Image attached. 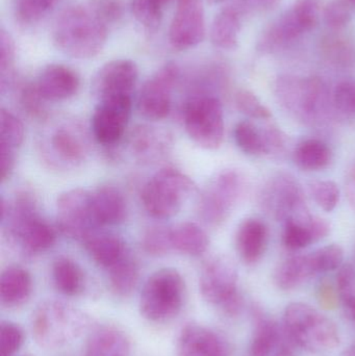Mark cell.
Here are the masks:
<instances>
[{
	"mask_svg": "<svg viewBox=\"0 0 355 356\" xmlns=\"http://www.w3.org/2000/svg\"><path fill=\"white\" fill-rule=\"evenodd\" d=\"M347 356H355V344L348 350Z\"/></svg>",
	"mask_w": 355,
	"mask_h": 356,
	"instance_id": "9f6ffc18",
	"label": "cell"
},
{
	"mask_svg": "<svg viewBox=\"0 0 355 356\" xmlns=\"http://www.w3.org/2000/svg\"><path fill=\"white\" fill-rule=\"evenodd\" d=\"M158 2H160V4L166 3L168 0H158Z\"/></svg>",
	"mask_w": 355,
	"mask_h": 356,
	"instance_id": "680465c9",
	"label": "cell"
},
{
	"mask_svg": "<svg viewBox=\"0 0 355 356\" xmlns=\"http://www.w3.org/2000/svg\"><path fill=\"white\" fill-rule=\"evenodd\" d=\"M24 356H35V355H25Z\"/></svg>",
	"mask_w": 355,
	"mask_h": 356,
	"instance_id": "94428289",
	"label": "cell"
},
{
	"mask_svg": "<svg viewBox=\"0 0 355 356\" xmlns=\"http://www.w3.org/2000/svg\"><path fill=\"white\" fill-rule=\"evenodd\" d=\"M206 37L202 0H177L176 10L169 29V42L177 51L196 47Z\"/></svg>",
	"mask_w": 355,
	"mask_h": 356,
	"instance_id": "2e32d148",
	"label": "cell"
},
{
	"mask_svg": "<svg viewBox=\"0 0 355 356\" xmlns=\"http://www.w3.org/2000/svg\"><path fill=\"white\" fill-rule=\"evenodd\" d=\"M185 296V280L177 270H158L144 284L140 296V313L154 323L169 321L183 309Z\"/></svg>",
	"mask_w": 355,
	"mask_h": 356,
	"instance_id": "8992f818",
	"label": "cell"
},
{
	"mask_svg": "<svg viewBox=\"0 0 355 356\" xmlns=\"http://www.w3.org/2000/svg\"><path fill=\"white\" fill-rule=\"evenodd\" d=\"M199 290L206 302L220 307L227 315H236L241 309L237 266L229 257L217 255L204 264L200 273Z\"/></svg>",
	"mask_w": 355,
	"mask_h": 356,
	"instance_id": "9c48e42d",
	"label": "cell"
},
{
	"mask_svg": "<svg viewBox=\"0 0 355 356\" xmlns=\"http://www.w3.org/2000/svg\"><path fill=\"white\" fill-rule=\"evenodd\" d=\"M322 14L325 24L333 31L345 29L352 21V8L345 0H331Z\"/></svg>",
	"mask_w": 355,
	"mask_h": 356,
	"instance_id": "7dc6e473",
	"label": "cell"
},
{
	"mask_svg": "<svg viewBox=\"0 0 355 356\" xmlns=\"http://www.w3.org/2000/svg\"><path fill=\"white\" fill-rule=\"evenodd\" d=\"M16 46L10 33H0V87L3 93L14 81Z\"/></svg>",
	"mask_w": 355,
	"mask_h": 356,
	"instance_id": "8d00e7d4",
	"label": "cell"
},
{
	"mask_svg": "<svg viewBox=\"0 0 355 356\" xmlns=\"http://www.w3.org/2000/svg\"><path fill=\"white\" fill-rule=\"evenodd\" d=\"M83 245L94 263L106 270L129 254L124 240L110 232H98L97 230L85 238Z\"/></svg>",
	"mask_w": 355,
	"mask_h": 356,
	"instance_id": "603a6c76",
	"label": "cell"
},
{
	"mask_svg": "<svg viewBox=\"0 0 355 356\" xmlns=\"http://www.w3.org/2000/svg\"><path fill=\"white\" fill-rule=\"evenodd\" d=\"M333 104L340 112L355 115V81H343L336 88Z\"/></svg>",
	"mask_w": 355,
	"mask_h": 356,
	"instance_id": "681fc988",
	"label": "cell"
},
{
	"mask_svg": "<svg viewBox=\"0 0 355 356\" xmlns=\"http://www.w3.org/2000/svg\"><path fill=\"white\" fill-rule=\"evenodd\" d=\"M317 273L339 270L343 266V249L339 245L331 244L311 253Z\"/></svg>",
	"mask_w": 355,
	"mask_h": 356,
	"instance_id": "ee69618b",
	"label": "cell"
},
{
	"mask_svg": "<svg viewBox=\"0 0 355 356\" xmlns=\"http://www.w3.org/2000/svg\"><path fill=\"white\" fill-rule=\"evenodd\" d=\"M139 69L133 60L118 58L101 67L92 81V92L98 100L131 97L137 85Z\"/></svg>",
	"mask_w": 355,
	"mask_h": 356,
	"instance_id": "e0dca14e",
	"label": "cell"
},
{
	"mask_svg": "<svg viewBox=\"0 0 355 356\" xmlns=\"http://www.w3.org/2000/svg\"><path fill=\"white\" fill-rule=\"evenodd\" d=\"M131 97L100 100L91 120L92 133L98 143L113 146L118 143L129 127L131 116Z\"/></svg>",
	"mask_w": 355,
	"mask_h": 356,
	"instance_id": "9a60e30c",
	"label": "cell"
},
{
	"mask_svg": "<svg viewBox=\"0 0 355 356\" xmlns=\"http://www.w3.org/2000/svg\"><path fill=\"white\" fill-rule=\"evenodd\" d=\"M350 6H354L355 8V0H345Z\"/></svg>",
	"mask_w": 355,
	"mask_h": 356,
	"instance_id": "6f0895ef",
	"label": "cell"
},
{
	"mask_svg": "<svg viewBox=\"0 0 355 356\" xmlns=\"http://www.w3.org/2000/svg\"><path fill=\"white\" fill-rule=\"evenodd\" d=\"M92 207L96 224L99 228L119 225L126 219V200L115 186H101L93 191Z\"/></svg>",
	"mask_w": 355,
	"mask_h": 356,
	"instance_id": "44dd1931",
	"label": "cell"
},
{
	"mask_svg": "<svg viewBox=\"0 0 355 356\" xmlns=\"http://www.w3.org/2000/svg\"><path fill=\"white\" fill-rule=\"evenodd\" d=\"M24 138L22 121L14 113L2 108L0 110V147L16 152L22 145Z\"/></svg>",
	"mask_w": 355,
	"mask_h": 356,
	"instance_id": "e575fe53",
	"label": "cell"
},
{
	"mask_svg": "<svg viewBox=\"0 0 355 356\" xmlns=\"http://www.w3.org/2000/svg\"><path fill=\"white\" fill-rule=\"evenodd\" d=\"M275 94L281 106L306 124H319L331 115V94L319 77L283 75L275 81Z\"/></svg>",
	"mask_w": 355,
	"mask_h": 356,
	"instance_id": "3957f363",
	"label": "cell"
},
{
	"mask_svg": "<svg viewBox=\"0 0 355 356\" xmlns=\"http://www.w3.org/2000/svg\"><path fill=\"white\" fill-rule=\"evenodd\" d=\"M210 1L216 2V3H217V2H221V1H223V0H210Z\"/></svg>",
	"mask_w": 355,
	"mask_h": 356,
	"instance_id": "91938a15",
	"label": "cell"
},
{
	"mask_svg": "<svg viewBox=\"0 0 355 356\" xmlns=\"http://www.w3.org/2000/svg\"><path fill=\"white\" fill-rule=\"evenodd\" d=\"M168 133L150 125H138L129 138L131 152L141 162L151 163L164 156L170 147Z\"/></svg>",
	"mask_w": 355,
	"mask_h": 356,
	"instance_id": "7402d4cb",
	"label": "cell"
},
{
	"mask_svg": "<svg viewBox=\"0 0 355 356\" xmlns=\"http://www.w3.org/2000/svg\"><path fill=\"white\" fill-rule=\"evenodd\" d=\"M310 190L315 202L323 211H333L339 203L340 188L331 180H315L311 182Z\"/></svg>",
	"mask_w": 355,
	"mask_h": 356,
	"instance_id": "7bdbcfd3",
	"label": "cell"
},
{
	"mask_svg": "<svg viewBox=\"0 0 355 356\" xmlns=\"http://www.w3.org/2000/svg\"><path fill=\"white\" fill-rule=\"evenodd\" d=\"M56 224L64 236L83 243L97 232L92 192L77 188L62 193L56 200Z\"/></svg>",
	"mask_w": 355,
	"mask_h": 356,
	"instance_id": "7c38bea8",
	"label": "cell"
},
{
	"mask_svg": "<svg viewBox=\"0 0 355 356\" xmlns=\"http://www.w3.org/2000/svg\"><path fill=\"white\" fill-rule=\"evenodd\" d=\"M144 251L152 257H163L173 250L171 244L170 228L154 226L146 230L142 238Z\"/></svg>",
	"mask_w": 355,
	"mask_h": 356,
	"instance_id": "ab89813d",
	"label": "cell"
},
{
	"mask_svg": "<svg viewBox=\"0 0 355 356\" xmlns=\"http://www.w3.org/2000/svg\"><path fill=\"white\" fill-rule=\"evenodd\" d=\"M52 280L58 292L66 296H77L85 289V273L70 257H60L53 261Z\"/></svg>",
	"mask_w": 355,
	"mask_h": 356,
	"instance_id": "f546056e",
	"label": "cell"
},
{
	"mask_svg": "<svg viewBox=\"0 0 355 356\" xmlns=\"http://www.w3.org/2000/svg\"><path fill=\"white\" fill-rule=\"evenodd\" d=\"M172 249L189 257H201L210 246L206 230L194 223L183 222L170 228Z\"/></svg>",
	"mask_w": 355,
	"mask_h": 356,
	"instance_id": "4316f807",
	"label": "cell"
},
{
	"mask_svg": "<svg viewBox=\"0 0 355 356\" xmlns=\"http://www.w3.org/2000/svg\"><path fill=\"white\" fill-rule=\"evenodd\" d=\"M283 325L290 339L304 350L321 353L339 346L340 334L336 324L306 303L288 305Z\"/></svg>",
	"mask_w": 355,
	"mask_h": 356,
	"instance_id": "5b68a950",
	"label": "cell"
},
{
	"mask_svg": "<svg viewBox=\"0 0 355 356\" xmlns=\"http://www.w3.org/2000/svg\"><path fill=\"white\" fill-rule=\"evenodd\" d=\"M176 356H227V349L216 332L198 324H189L179 334Z\"/></svg>",
	"mask_w": 355,
	"mask_h": 356,
	"instance_id": "d6986e66",
	"label": "cell"
},
{
	"mask_svg": "<svg viewBox=\"0 0 355 356\" xmlns=\"http://www.w3.org/2000/svg\"><path fill=\"white\" fill-rule=\"evenodd\" d=\"M131 346L126 334L112 325L94 330L83 348V356H131Z\"/></svg>",
	"mask_w": 355,
	"mask_h": 356,
	"instance_id": "cb8c5ba5",
	"label": "cell"
},
{
	"mask_svg": "<svg viewBox=\"0 0 355 356\" xmlns=\"http://www.w3.org/2000/svg\"><path fill=\"white\" fill-rule=\"evenodd\" d=\"M33 83L46 102H64L76 95L81 77L66 65L50 64L42 69Z\"/></svg>",
	"mask_w": 355,
	"mask_h": 356,
	"instance_id": "ac0fdd59",
	"label": "cell"
},
{
	"mask_svg": "<svg viewBox=\"0 0 355 356\" xmlns=\"http://www.w3.org/2000/svg\"><path fill=\"white\" fill-rule=\"evenodd\" d=\"M238 147L248 156L267 154L264 129H258L250 121H241L233 129Z\"/></svg>",
	"mask_w": 355,
	"mask_h": 356,
	"instance_id": "d6a6232c",
	"label": "cell"
},
{
	"mask_svg": "<svg viewBox=\"0 0 355 356\" xmlns=\"http://www.w3.org/2000/svg\"><path fill=\"white\" fill-rule=\"evenodd\" d=\"M260 204L267 213L283 223L292 220L308 224L314 217L306 207L297 180L287 173L274 175L264 184Z\"/></svg>",
	"mask_w": 355,
	"mask_h": 356,
	"instance_id": "30bf717a",
	"label": "cell"
},
{
	"mask_svg": "<svg viewBox=\"0 0 355 356\" xmlns=\"http://www.w3.org/2000/svg\"><path fill=\"white\" fill-rule=\"evenodd\" d=\"M273 356H294L293 353H291V350L287 348V347L281 346L279 350L275 353V355Z\"/></svg>",
	"mask_w": 355,
	"mask_h": 356,
	"instance_id": "11a10c76",
	"label": "cell"
},
{
	"mask_svg": "<svg viewBox=\"0 0 355 356\" xmlns=\"http://www.w3.org/2000/svg\"><path fill=\"white\" fill-rule=\"evenodd\" d=\"M181 77L175 63H167L147 79L140 91L138 110L144 118L158 121L168 117L172 106V93Z\"/></svg>",
	"mask_w": 355,
	"mask_h": 356,
	"instance_id": "4fadbf2b",
	"label": "cell"
},
{
	"mask_svg": "<svg viewBox=\"0 0 355 356\" xmlns=\"http://www.w3.org/2000/svg\"><path fill=\"white\" fill-rule=\"evenodd\" d=\"M317 274L311 254L296 255L283 261L274 274L275 284L285 291L293 290Z\"/></svg>",
	"mask_w": 355,
	"mask_h": 356,
	"instance_id": "f1b7e54d",
	"label": "cell"
},
{
	"mask_svg": "<svg viewBox=\"0 0 355 356\" xmlns=\"http://www.w3.org/2000/svg\"><path fill=\"white\" fill-rule=\"evenodd\" d=\"M108 271L110 289L117 296H129L139 282V265L131 254L126 255Z\"/></svg>",
	"mask_w": 355,
	"mask_h": 356,
	"instance_id": "1f68e13d",
	"label": "cell"
},
{
	"mask_svg": "<svg viewBox=\"0 0 355 356\" xmlns=\"http://www.w3.org/2000/svg\"><path fill=\"white\" fill-rule=\"evenodd\" d=\"M50 150L64 163L77 165L89 156V144L83 129L72 123L60 125L52 131Z\"/></svg>",
	"mask_w": 355,
	"mask_h": 356,
	"instance_id": "ffe728a7",
	"label": "cell"
},
{
	"mask_svg": "<svg viewBox=\"0 0 355 356\" xmlns=\"http://www.w3.org/2000/svg\"><path fill=\"white\" fill-rule=\"evenodd\" d=\"M268 229L258 219H246L240 224L236 236V245L241 259L246 264H256L266 250Z\"/></svg>",
	"mask_w": 355,
	"mask_h": 356,
	"instance_id": "d4e9b609",
	"label": "cell"
},
{
	"mask_svg": "<svg viewBox=\"0 0 355 356\" xmlns=\"http://www.w3.org/2000/svg\"><path fill=\"white\" fill-rule=\"evenodd\" d=\"M33 292V278L24 268L10 266L2 271L0 277V299L6 307L24 305Z\"/></svg>",
	"mask_w": 355,
	"mask_h": 356,
	"instance_id": "484cf974",
	"label": "cell"
},
{
	"mask_svg": "<svg viewBox=\"0 0 355 356\" xmlns=\"http://www.w3.org/2000/svg\"><path fill=\"white\" fill-rule=\"evenodd\" d=\"M242 17L243 15L233 6H226L215 17L210 29V39L216 47L224 50L237 48Z\"/></svg>",
	"mask_w": 355,
	"mask_h": 356,
	"instance_id": "83f0119b",
	"label": "cell"
},
{
	"mask_svg": "<svg viewBox=\"0 0 355 356\" xmlns=\"http://www.w3.org/2000/svg\"><path fill=\"white\" fill-rule=\"evenodd\" d=\"M266 139L267 154L279 156L283 154L286 148V136L279 127L274 125L264 129Z\"/></svg>",
	"mask_w": 355,
	"mask_h": 356,
	"instance_id": "f907efd6",
	"label": "cell"
},
{
	"mask_svg": "<svg viewBox=\"0 0 355 356\" xmlns=\"http://www.w3.org/2000/svg\"><path fill=\"white\" fill-rule=\"evenodd\" d=\"M244 190L245 179L239 171L233 169L221 171L200 196V217L212 226L224 223Z\"/></svg>",
	"mask_w": 355,
	"mask_h": 356,
	"instance_id": "8fae6325",
	"label": "cell"
},
{
	"mask_svg": "<svg viewBox=\"0 0 355 356\" xmlns=\"http://www.w3.org/2000/svg\"><path fill=\"white\" fill-rule=\"evenodd\" d=\"M1 219L6 222L8 238L27 254L46 252L56 242V230L40 216L33 193L20 191L12 200L2 199Z\"/></svg>",
	"mask_w": 355,
	"mask_h": 356,
	"instance_id": "7a4b0ae2",
	"label": "cell"
},
{
	"mask_svg": "<svg viewBox=\"0 0 355 356\" xmlns=\"http://www.w3.org/2000/svg\"><path fill=\"white\" fill-rule=\"evenodd\" d=\"M321 13V0H295L281 18L267 29L269 40L279 49L287 47L316 27Z\"/></svg>",
	"mask_w": 355,
	"mask_h": 356,
	"instance_id": "5bb4252c",
	"label": "cell"
},
{
	"mask_svg": "<svg viewBox=\"0 0 355 356\" xmlns=\"http://www.w3.org/2000/svg\"><path fill=\"white\" fill-rule=\"evenodd\" d=\"M195 190L193 180L174 168L165 167L143 186L142 202L151 217L165 220L174 217Z\"/></svg>",
	"mask_w": 355,
	"mask_h": 356,
	"instance_id": "52a82bcc",
	"label": "cell"
},
{
	"mask_svg": "<svg viewBox=\"0 0 355 356\" xmlns=\"http://www.w3.org/2000/svg\"><path fill=\"white\" fill-rule=\"evenodd\" d=\"M88 6L108 29L120 22L124 12L121 0H90Z\"/></svg>",
	"mask_w": 355,
	"mask_h": 356,
	"instance_id": "f6af8a7d",
	"label": "cell"
},
{
	"mask_svg": "<svg viewBox=\"0 0 355 356\" xmlns=\"http://www.w3.org/2000/svg\"><path fill=\"white\" fill-rule=\"evenodd\" d=\"M108 27L89 6H71L63 10L52 27L54 45L77 60L95 58L106 46Z\"/></svg>",
	"mask_w": 355,
	"mask_h": 356,
	"instance_id": "6da1fadb",
	"label": "cell"
},
{
	"mask_svg": "<svg viewBox=\"0 0 355 356\" xmlns=\"http://www.w3.org/2000/svg\"><path fill=\"white\" fill-rule=\"evenodd\" d=\"M58 0H17L15 15L20 24L29 26L43 20L56 6Z\"/></svg>",
	"mask_w": 355,
	"mask_h": 356,
	"instance_id": "d590c367",
	"label": "cell"
},
{
	"mask_svg": "<svg viewBox=\"0 0 355 356\" xmlns=\"http://www.w3.org/2000/svg\"><path fill=\"white\" fill-rule=\"evenodd\" d=\"M346 193L350 204L355 209V167L350 171L346 180Z\"/></svg>",
	"mask_w": 355,
	"mask_h": 356,
	"instance_id": "db71d44e",
	"label": "cell"
},
{
	"mask_svg": "<svg viewBox=\"0 0 355 356\" xmlns=\"http://www.w3.org/2000/svg\"><path fill=\"white\" fill-rule=\"evenodd\" d=\"M311 222L308 224L298 223L292 220L285 222L283 240L288 249L293 251L302 250L314 244V238L310 228Z\"/></svg>",
	"mask_w": 355,
	"mask_h": 356,
	"instance_id": "60d3db41",
	"label": "cell"
},
{
	"mask_svg": "<svg viewBox=\"0 0 355 356\" xmlns=\"http://www.w3.org/2000/svg\"><path fill=\"white\" fill-rule=\"evenodd\" d=\"M91 318L68 303L49 300L41 303L31 320L35 342L46 349H58L74 342L87 332Z\"/></svg>",
	"mask_w": 355,
	"mask_h": 356,
	"instance_id": "277c9868",
	"label": "cell"
},
{
	"mask_svg": "<svg viewBox=\"0 0 355 356\" xmlns=\"http://www.w3.org/2000/svg\"><path fill=\"white\" fill-rule=\"evenodd\" d=\"M337 290L344 313L355 321V270L352 265L346 264L338 271Z\"/></svg>",
	"mask_w": 355,
	"mask_h": 356,
	"instance_id": "74e56055",
	"label": "cell"
},
{
	"mask_svg": "<svg viewBox=\"0 0 355 356\" xmlns=\"http://www.w3.org/2000/svg\"><path fill=\"white\" fill-rule=\"evenodd\" d=\"M162 6L158 0H131V8L135 20L149 31H156L163 19Z\"/></svg>",
	"mask_w": 355,
	"mask_h": 356,
	"instance_id": "f35d334b",
	"label": "cell"
},
{
	"mask_svg": "<svg viewBox=\"0 0 355 356\" xmlns=\"http://www.w3.org/2000/svg\"><path fill=\"white\" fill-rule=\"evenodd\" d=\"M279 328L273 322L260 319L256 324L254 340L250 346V356H273L279 346Z\"/></svg>",
	"mask_w": 355,
	"mask_h": 356,
	"instance_id": "836d02e7",
	"label": "cell"
},
{
	"mask_svg": "<svg viewBox=\"0 0 355 356\" xmlns=\"http://www.w3.org/2000/svg\"><path fill=\"white\" fill-rule=\"evenodd\" d=\"M16 164V152L8 148L0 147V179L6 181L12 177Z\"/></svg>",
	"mask_w": 355,
	"mask_h": 356,
	"instance_id": "816d5d0a",
	"label": "cell"
},
{
	"mask_svg": "<svg viewBox=\"0 0 355 356\" xmlns=\"http://www.w3.org/2000/svg\"><path fill=\"white\" fill-rule=\"evenodd\" d=\"M24 343V332L13 322H2L0 326V356H15Z\"/></svg>",
	"mask_w": 355,
	"mask_h": 356,
	"instance_id": "c3c4849f",
	"label": "cell"
},
{
	"mask_svg": "<svg viewBox=\"0 0 355 356\" xmlns=\"http://www.w3.org/2000/svg\"><path fill=\"white\" fill-rule=\"evenodd\" d=\"M235 102L238 110L250 118L268 120L272 117L270 111L261 102L256 94L248 90H240L236 94Z\"/></svg>",
	"mask_w": 355,
	"mask_h": 356,
	"instance_id": "bcb514c9",
	"label": "cell"
},
{
	"mask_svg": "<svg viewBox=\"0 0 355 356\" xmlns=\"http://www.w3.org/2000/svg\"><path fill=\"white\" fill-rule=\"evenodd\" d=\"M349 48L347 44L343 43L340 39H329L325 46L327 56L336 62H346L349 58Z\"/></svg>",
	"mask_w": 355,
	"mask_h": 356,
	"instance_id": "f5cc1de1",
	"label": "cell"
},
{
	"mask_svg": "<svg viewBox=\"0 0 355 356\" xmlns=\"http://www.w3.org/2000/svg\"><path fill=\"white\" fill-rule=\"evenodd\" d=\"M331 161V148L320 140H306L294 152V162L304 171L322 170Z\"/></svg>",
	"mask_w": 355,
	"mask_h": 356,
	"instance_id": "4dcf8cb0",
	"label": "cell"
},
{
	"mask_svg": "<svg viewBox=\"0 0 355 356\" xmlns=\"http://www.w3.org/2000/svg\"><path fill=\"white\" fill-rule=\"evenodd\" d=\"M185 129L190 139L199 147L216 150L224 140L222 104L213 94L200 93L188 100L183 113Z\"/></svg>",
	"mask_w": 355,
	"mask_h": 356,
	"instance_id": "ba28073f",
	"label": "cell"
},
{
	"mask_svg": "<svg viewBox=\"0 0 355 356\" xmlns=\"http://www.w3.org/2000/svg\"><path fill=\"white\" fill-rule=\"evenodd\" d=\"M19 102L24 112L33 118L44 119L47 116V102L42 97L33 81L21 86Z\"/></svg>",
	"mask_w": 355,
	"mask_h": 356,
	"instance_id": "b9f144b4",
	"label": "cell"
}]
</instances>
